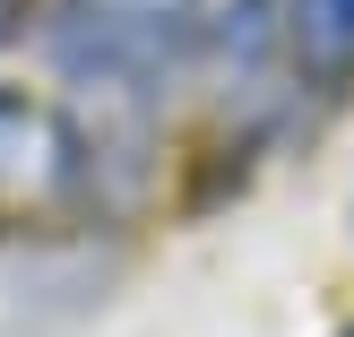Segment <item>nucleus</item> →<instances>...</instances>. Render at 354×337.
<instances>
[{"mask_svg": "<svg viewBox=\"0 0 354 337\" xmlns=\"http://www.w3.org/2000/svg\"><path fill=\"white\" fill-rule=\"evenodd\" d=\"M216 17L199 0H52L44 44L61 78L95 104H156L199 61Z\"/></svg>", "mask_w": 354, "mask_h": 337, "instance_id": "nucleus-1", "label": "nucleus"}, {"mask_svg": "<svg viewBox=\"0 0 354 337\" xmlns=\"http://www.w3.org/2000/svg\"><path fill=\"white\" fill-rule=\"evenodd\" d=\"M207 35L234 61V78H286V86L354 78V0H234Z\"/></svg>", "mask_w": 354, "mask_h": 337, "instance_id": "nucleus-2", "label": "nucleus"}, {"mask_svg": "<svg viewBox=\"0 0 354 337\" xmlns=\"http://www.w3.org/2000/svg\"><path fill=\"white\" fill-rule=\"evenodd\" d=\"M121 277V259L95 234L69 242H0V337H44L69 329L104 303V286Z\"/></svg>", "mask_w": 354, "mask_h": 337, "instance_id": "nucleus-3", "label": "nucleus"}, {"mask_svg": "<svg viewBox=\"0 0 354 337\" xmlns=\"http://www.w3.org/2000/svg\"><path fill=\"white\" fill-rule=\"evenodd\" d=\"M35 130H44V121H35V104L17 95V86H0V165H9V156H26Z\"/></svg>", "mask_w": 354, "mask_h": 337, "instance_id": "nucleus-4", "label": "nucleus"}, {"mask_svg": "<svg viewBox=\"0 0 354 337\" xmlns=\"http://www.w3.org/2000/svg\"><path fill=\"white\" fill-rule=\"evenodd\" d=\"M26 9H35V0H0V44H17V35H26Z\"/></svg>", "mask_w": 354, "mask_h": 337, "instance_id": "nucleus-5", "label": "nucleus"}, {"mask_svg": "<svg viewBox=\"0 0 354 337\" xmlns=\"http://www.w3.org/2000/svg\"><path fill=\"white\" fill-rule=\"evenodd\" d=\"M337 337H354V320H346V329H337Z\"/></svg>", "mask_w": 354, "mask_h": 337, "instance_id": "nucleus-6", "label": "nucleus"}]
</instances>
